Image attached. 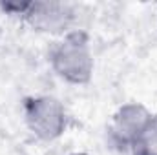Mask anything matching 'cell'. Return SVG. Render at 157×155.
I'll return each instance as SVG.
<instances>
[{"label": "cell", "instance_id": "2", "mask_svg": "<svg viewBox=\"0 0 157 155\" xmlns=\"http://www.w3.org/2000/svg\"><path fill=\"white\" fill-rule=\"evenodd\" d=\"M22 119L28 131L42 142L60 139L70 126L68 110L53 95H31L24 99Z\"/></svg>", "mask_w": 157, "mask_h": 155}, {"label": "cell", "instance_id": "6", "mask_svg": "<svg viewBox=\"0 0 157 155\" xmlns=\"http://www.w3.org/2000/svg\"><path fill=\"white\" fill-rule=\"evenodd\" d=\"M70 155H91V153H88V152H73V153H70Z\"/></svg>", "mask_w": 157, "mask_h": 155}, {"label": "cell", "instance_id": "4", "mask_svg": "<svg viewBox=\"0 0 157 155\" xmlns=\"http://www.w3.org/2000/svg\"><path fill=\"white\" fill-rule=\"evenodd\" d=\"M154 113L141 102L121 104L108 122V137L119 150L130 152L133 142L143 135L148 124L154 120Z\"/></svg>", "mask_w": 157, "mask_h": 155}, {"label": "cell", "instance_id": "1", "mask_svg": "<svg viewBox=\"0 0 157 155\" xmlns=\"http://www.w3.org/2000/svg\"><path fill=\"white\" fill-rule=\"evenodd\" d=\"M48 62L62 82L71 86L90 84L95 73V55L90 37L82 29H75L55 39L48 51Z\"/></svg>", "mask_w": 157, "mask_h": 155}, {"label": "cell", "instance_id": "3", "mask_svg": "<svg viewBox=\"0 0 157 155\" xmlns=\"http://www.w3.org/2000/svg\"><path fill=\"white\" fill-rule=\"evenodd\" d=\"M75 7L68 2L57 0H29L22 22L35 33L60 39L75 31Z\"/></svg>", "mask_w": 157, "mask_h": 155}, {"label": "cell", "instance_id": "5", "mask_svg": "<svg viewBox=\"0 0 157 155\" xmlns=\"http://www.w3.org/2000/svg\"><path fill=\"white\" fill-rule=\"evenodd\" d=\"M132 155H157V115L130 148Z\"/></svg>", "mask_w": 157, "mask_h": 155}]
</instances>
